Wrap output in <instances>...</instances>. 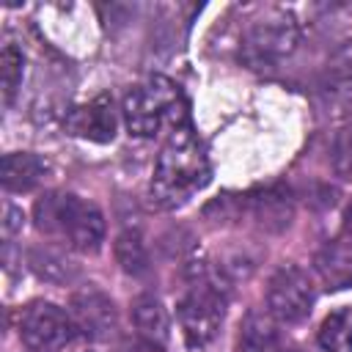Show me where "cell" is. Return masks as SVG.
Masks as SVG:
<instances>
[{"label":"cell","instance_id":"cell-1","mask_svg":"<svg viewBox=\"0 0 352 352\" xmlns=\"http://www.w3.org/2000/svg\"><path fill=\"white\" fill-rule=\"evenodd\" d=\"M206 182H209V162L198 138L192 135L190 124L173 126L151 176V187H148L151 204L160 209H173L187 198H192Z\"/></svg>","mask_w":352,"mask_h":352},{"label":"cell","instance_id":"cell-2","mask_svg":"<svg viewBox=\"0 0 352 352\" xmlns=\"http://www.w3.org/2000/svg\"><path fill=\"white\" fill-rule=\"evenodd\" d=\"M36 226L47 234L63 236L74 250L96 253L104 239V217L102 212L72 195V192H47L36 201Z\"/></svg>","mask_w":352,"mask_h":352},{"label":"cell","instance_id":"cell-3","mask_svg":"<svg viewBox=\"0 0 352 352\" xmlns=\"http://www.w3.org/2000/svg\"><path fill=\"white\" fill-rule=\"evenodd\" d=\"M300 30L292 14L286 11H264L253 19L242 36L239 58L250 69H272L283 58H289L297 47Z\"/></svg>","mask_w":352,"mask_h":352},{"label":"cell","instance_id":"cell-4","mask_svg":"<svg viewBox=\"0 0 352 352\" xmlns=\"http://www.w3.org/2000/svg\"><path fill=\"white\" fill-rule=\"evenodd\" d=\"M179 91L173 88V82L154 77L148 85H138L124 96V121L126 129L138 138H151L162 121L170 116L173 126H182L187 121H179Z\"/></svg>","mask_w":352,"mask_h":352},{"label":"cell","instance_id":"cell-5","mask_svg":"<svg viewBox=\"0 0 352 352\" xmlns=\"http://www.w3.org/2000/svg\"><path fill=\"white\" fill-rule=\"evenodd\" d=\"M74 333L72 316L55 302L36 300L19 316V338L30 352H60Z\"/></svg>","mask_w":352,"mask_h":352},{"label":"cell","instance_id":"cell-6","mask_svg":"<svg viewBox=\"0 0 352 352\" xmlns=\"http://www.w3.org/2000/svg\"><path fill=\"white\" fill-rule=\"evenodd\" d=\"M226 311V297L212 283H195L179 302V324L190 346H204L214 338Z\"/></svg>","mask_w":352,"mask_h":352},{"label":"cell","instance_id":"cell-7","mask_svg":"<svg viewBox=\"0 0 352 352\" xmlns=\"http://www.w3.org/2000/svg\"><path fill=\"white\" fill-rule=\"evenodd\" d=\"M267 305L270 314L280 322H300L311 314L314 305V283L305 270L297 264L280 267L267 286Z\"/></svg>","mask_w":352,"mask_h":352},{"label":"cell","instance_id":"cell-8","mask_svg":"<svg viewBox=\"0 0 352 352\" xmlns=\"http://www.w3.org/2000/svg\"><path fill=\"white\" fill-rule=\"evenodd\" d=\"M69 316H72L74 327L91 338H107L118 322L113 300L104 292H99L96 286H85L72 294Z\"/></svg>","mask_w":352,"mask_h":352},{"label":"cell","instance_id":"cell-9","mask_svg":"<svg viewBox=\"0 0 352 352\" xmlns=\"http://www.w3.org/2000/svg\"><path fill=\"white\" fill-rule=\"evenodd\" d=\"M66 126L72 129V135L96 140V143H107L116 135V110H113V99L110 96H96L94 102L74 107L66 118Z\"/></svg>","mask_w":352,"mask_h":352},{"label":"cell","instance_id":"cell-10","mask_svg":"<svg viewBox=\"0 0 352 352\" xmlns=\"http://www.w3.org/2000/svg\"><path fill=\"white\" fill-rule=\"evenodd\" d=\"M248 209H250L253 220L267 231H283V228H289V223L294 217L292 192L278 184L248 195Z\"/></svg>","mask_w":352,"mask_h":352},{"label":"cell","instance_id":"cell-11","mask_svg":"<svg viewBox=\"0 0 352 352\" xmlns=\"http://www.w3.org/2000/svg\"><path fill=\"white\" fill-rule=\"evenodd\" d=\"M316 272L327 289H344L352 283V239L327 242L316 253Z\"/></svg>","mask_w":352,"mask_h":352},{"label":"cell","instance_id":"cell-12","mask_svg":"<svg viewBox=\"0 0 352 352\" xmlns=\"http://www.w3.org/2000/svg\"><path fill=\"white\" fill-rule=\"evenodd\" d=\"M47 173V162L30 151H14L3 157V187L11 192L33 190Z\"/></svg>","mask_w":352,"mask_h":352},{"label":"cell","instance_id":"cell-13","mask_svg":"<svg viewBox=\"0 0 352 352\" xmlns=\"http://www.w3.org/2000/svg\"><path fill=\"white\" fill-rule=\"evenodd\" d=\"M322 88L330 96L352 94V38L341 41L322 66Z\"/></svg>","mask_w":352,"mask_h":352},{"label":"cell","instance_id":"cell-14","mask_svg":"<svg viewBox=\"0 0 352 352\" xmlns=\"http://www.w3.org/2000/svg\"><path fill=\"white\" fill-rule=\"evenodd\" d=\"M132 322H135L138 333L148 341L162 344L168 338V311L162 308V302L154 294H140L132 302Z\"/></svg>","mask_w":352,"mask_h":352},{"label":"cell","instance_id":"cell-15","mask_svg":"<svg viewBox=\"0 0 352 352\" xmlns=\"http://www.w3.org/2000/svg\"><path fill=\"white\" fill-rule=\"evenodd\" d=\"M239 352H278V330L270 316L253 311L242 322Z\"/></svg>","mask_w":352,"mask_h":352},{"label":"cell","instance_id":"cell-16","mask_svg":"<svg viewBox=\"0 0 352 352\" xmlns=\"http://www.w3.org/2000/svg\"><path fill=\"white\" fill-rule=\"evenodd\" d=\"M316 338L324 352H352V305H344L324 316Z\"/></svg>","mask_w":352,"mask_h":352},{"label":"cell","instance_id":"cell-17","mask_svg":"<svg viewBox=\"0 0 352 352\" xmlns=\"http://www.w3.org/2000/svg\"><path fill=\"white\" fill-rule=\"evenodd\" d=\"M116 258L121 270L132 278H140L148 272V250L138 231H121L116 236Z\"/></svg>","mask_w":352,"mask_h":352},{"label":"cell","instance_id":"cell-18","mask_svg":"<svg viewBox=\"0 0 352 352\" xmlns=\"http://www.w3.org/2000/svg\"><path fill=\"white\" fill-rule=\"evenodd\" d=\"M22 52L14 47V44H6L3 47V55H0V80H3V99L11 102L19 82H22Z\"/></svg>","mask_w":352,"mask_h":352},{"label":"cell","instance_id":"cell-19","mask_svg":"<svg viewBox=\"0 0 352 352\" xmlns=\"http://www.w3.org/2000/svg\"><path fill=\"white\" fill-rule=\"evenodd\" d=\"M333 170L338 179L352 182V121L344 124L333 140Z\"/></svg>","mask_w":352,"mask_h":352},{"label":"cell","instance_id":"cell-20","mask_svg":"<svg viewBox=\"0 0 352 352\" xmlns=\"http://www.w3.org/2000/svg\"><path fill=\"white\" fill-rule=\"evenodd\" d=\"M126 352H162V346L157 344V341H148V338H135V341H129L126 344Z\"/></svg>","mask_w":352,"mask_h":352},{"label":"cell","instance_id":"cell-21","mask_svg":"<svg viewBox=\"0 0 352 352\" xmlns=\"http://www.w3.org/2000/svg\"><path fill=\"white\" fill-rule=\"evenodd\" d=\"M344 228L352 234V204H349V209L344 212Z\"/></svg>","mask_w":352,"mask_h":352},{"label":"cell","instance_id":"cell-22","mask_svg":"<svg viewBox=\"0 0 352 352\" xmlns=\"http://www.w3.org/2000/svg\"><path fill=\"white\" fill-rule=\"evenodd\" d=\"M289 352H300V349H289Z\"/></svg>","mask_w":352,"mask_h":352}]
</instances>
